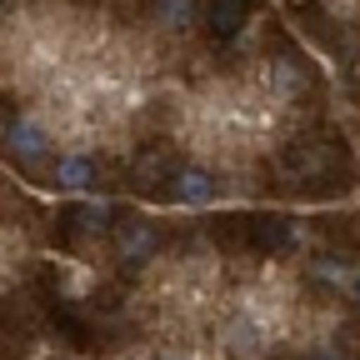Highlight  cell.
Instances as JSON below:
<instances>
[{"mask_svg":"<svg viewBox=\"0 0 360 360\" xmlns=\"http://www.w3.org/2000/svg\"><path fill=\"white\" fill-rule=\"evenodd\" d=\"M281 165L290 175V186L305 191V195H335V191L350 186V175H355L350 150H345V141H335V135H310V141L285 146Z\"/></svg>","mask_w":360,"mask_h":360,"instance_id":"6da1fadb","label":"cell"},{"mask_svg":"<svg viewBox=\"0 0 360 360\" xmlns=\"http://www.w3.org/2000/svg\"><path fill=\"white\" fill-rule=\"evenodd\" d=\"M310 85V70L295 51H281L276 65H270V90H276V101H300V90Z\"/></svg>","mask_w":360,"mask_h":360,"instance_id":"9c48e42d","label":"cell"},{"mask_svg":"<svg viewBox=\"0 0 360 360\" xmlns=\"http://www.w3.org/2000/svg\"><path fill=\"white\" fill-rule=\"evenodd\" d=\"M215 191L220 186H215V175L205 165H175L170 186H165V200H175V205H210Z\"/></svg>","mask_w":360,"mask_h":360,"instance_id":"3957f363","label":"cell"},{"mask_svg":"<svg viewBox=\"0 0 360 360\" xmlns=\"http://www.w3.org/2000/svg\"><path fill=\"white\" fill-rule=\"evenodd\" d=\"M6 146H11L15 160L40 165V160H51V130L35 125V120H11L6 125Z\"/></svg>","mask_w":360,"mask_h":360,"instance_id":"5b68a950","label":"cell"},{"mask_svg":"<svg viewBox=\"0 0 360 360\" xmlns=\"http://www.w3.org/2000/svg\"><path fill=\"white\" fill-rule=\"evenodd\" d=\"M295 6H305V0H295Z\"/></svg>","mask_w":360,"mask_h":360,"instance_id":"5bb4252c","label":"cell"},{"mask_svg":"<svg viewBox=\"0 0 360 360\" xmlns=\"http://www.w3.org/2000/svg\"><path fill=\"white\" fill-rule=\"evenodd\" d=\"M110 215H115L110 200H101V205H70V210H60L56 236H65V240H90V236L110 231Z\"/></svg>","mask_w":360,"mask_h":360,"instance_id":"277c9868","label":"cell"},{"mask_svg":"<svg viewBox=\"0 0 360 360\" xmlns=\"http://www.w3.org/2000/svg\"><path fill=\"white\" fill-rule=\"evenodd\" d=\"M115 250H120V260L135 270V265H146V260L160 250V231H155L150 220H125L120 236H115Z\"/></svg>","mask_w":360,"mask_h":360,"instance_id":"8992f818","label":"cell"},{"mask_svg":"<svg viewBox=\"0 0 360 360\" xmlns=\"http://www.w3.org/2000/svg\"><path fill=\"white\" fill-rule=\"evenodd\" d=\"M170 175H175V155L165 150V146H155V150H146L141 160H135V191H141V195H165V186H170Z\"/></svg>","mask_w":360,"mask_h":360,"instance_id":"ba28073f","label":"cell"},{"mask_svg":"<svg viewBox=\"0 0 360 360\" xmlns=\"http://www.w3.org/2000/svg\"><path fill=\"white\" fill-rule=\"evenodd\" d=\"M51 180L60 191L80 195V191H90V180H96V160H90V155H60L56 170H51Z\"/></svg>","mask_w":360,"mask_h":360,"instance_id":"30bf717a","label":"cell"},{"mask_svg":"<svg viewBox=\"0 0 360 360\" xmlns=\"http://www.w3.org/2000/svg\"><path fill=\"white\" fill-rule=\"evenodd\" d=\"M295 245V225L285 215H250V250L260 255H281Z\"/></svg>","mask_w":360,"mask_h":360,"instance_id":"52a82bcc","label":"cell"},{"mask_svg":"<svg viewBox=\"0 0 360 360\" xmlns=\"http://www.w3.org/2000/svg\"><path fill=\"white\" fill-rule=\"evenodd\" d=\"M225 345H231L236 355H260V345H265V340H260V330H255L250 321H236V326H231V335H225Z\"/></svg>","mask_w":360,"mask_h":360,"instance_id":"7c38bea8","label":"cell"},{"mask_svg":"<svg viewBox=\"0 0 360 360\" xmlns=\"http://www.w3.org/2000/svg\"><path fill=\"white\" fill-rule=\"evenodd\" d=\"M350 300L360 305V270H355V281H350Z\"/></svg>","mask_w":360,"mask_h":360,"instance_id":"4fadbf2b","label":"cell"},{"mask_svg":"<svg viewBox=\"0 0 360 360\" xmlns=\"http://www.w3.org/2000/svg\"><path fill=\"white\" fill-rule=\"evenodd\" d=\"M155 20H160L170 35H186V30L200 20V11H195V0H155Z\"/></svg>","mask_w":360,"mask_h":360,"instance_id":"8fae6325","label":"cell"},{"mask_svg":"<svg viewBox=\"0 0 360 360\" xmlns=\"http://www.w3.org/2000/svg\"><path fill=\"white\" fill-rule=\"evenodd\" d=\"M200 11V25L215 35V40H231L245 30V20L255 15V0H195Z\"/></svg>","mask_w":360,"mask_h":360,"instance_id":"7a4b0ae2","label":"cell"}]
</instances>
